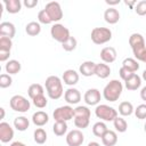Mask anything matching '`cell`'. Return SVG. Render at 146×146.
<instances>
[{
  "instance_id": "obj_1",
  "label": "cell",
  "mask_w": 146,
  "mask_h": 146,
  "mask_svg": "<svg viewBox=\"0 0 146 146\" xmlns=\"http://www.w3.org/2000/svg\"><path fill=\"white\" fill-rule=\"evenodd\" d=\"M129 44L137 60L146 63V46L145 39L140 33H132L129 36Z\"/></svg>"
},
{
  "instance_id": "obj_2",
  "label": "cell",
  "mask_w": 146,
  "mask_h": 146,
  "mask_svg": "<svg viewBox=\"0 0 146 146\" xmlns=\"http://www.w3.org/2000/svg\"><path fill=\"white\" fill-rule=\"evenodd\" d=\"M44 86H46L47 94H48L49 98H51V99H59L63 96V94H64L62 80L57 75L48 76L46 79Z\"/></svg>"
},
{
  "instance_id": "obj_3",
  "label": "cell",
  "mask_w": 146,
  "mask_h": 146,
  "mask_svg": "<svg viewBox=\"0 0 146 146\" xmlns=\"http://www.w3.org/2000/svg\"><path fill=\"white\" fill-rule=\"evenodd\" d=\"M122 90H123L122 82L114 79V80H111L105 86V88L103 90V96L108 102H116L120 98Z\"/></svg>"
},
{
  "instance_id": "obj_4",
  "label": "cell",
  "mask_w": 146,
  "mask_h": 146,
  "mask_svg": "<svg viewBox=\"0 0 146 146\" xmlns=\"http://www.w3.org/2000/svg\"><path fill=\"white\" fill-rule=\"evenodd\" d=\"M90 36L95 44H104L112 39V31L108 27H95L92 29Z\"/></svg>"
},
{
  "instance_id": "obj_5",
  "label": "cell",
  "mask_w": 146,
  "mask_h": 146,
  "mask_svg": "<svg viewBox=\"0 0 146 146\" xmlns=\"http://www.w3.org/2000/svg\"><path fill=\"white\" fill-rule=\"evenodd\" d=\"M95 114L98 119L103 121H114V119L117 116V111L112 106L100 104L97 105V107L95 108Z\"/></svg>"
},
{
  "instance_id": "obj_6",
  "label": "cell",
  "mask_w": 146,
  "mask_h": 146,
  "mask_svg": "<svg viewBox=\"0 0 146 146\" xmlns=\"http://www.w3.org/2000/svg\"><path fill=\"white\" fill-rule=\"evenodd\" d=\"M9 105L10 108L15 112H19V113H25L30 110L31 104L30 100H27V98H25L22 95H15L10 98L9 100Z\"/></svg>"
},
{
  "instance_id": "obj_7",
  "label": "cell",
  "mask_w": 146,
  "mask_h": 146,
  "mask_svg": "<svg viewBox=\"0 0 146 146\" xmlns=\"http://www.w3.org/2000/svg\"><path fill=\"white\" fill-rule=\"evenodd\" d=\"M50 34L52 36V39H55L56 41L60 42V43H64L71 35H70V30L64 26L63 24L60 23H55L51 29H50Z\"/></svg>"
},
{
  "instance_id": "obj_8",
  "label": "cell",
  "mask_w": 146,
  "mask_h": 146,
  "mask_svg": "<svg viewBox=\"0 0 146 146\" xmlns=\"http://www.w3.org/2000/svg\"><path fill=\"white\" fill-rule=\"evenodd\" d=\"M52 116L55 119V121H64L67 122L71 119L74 117V108L71 107L70 105H64V106H59L57 107L54 113Z\"/></svg>"
},
{
  "instance_id": "obj_9",
  "label": "cell",
  "mask_w": 146,
  "mask_h": 146,
  "mask_svg": "<svg viewBox=\"0 0 146 146\" xmlns=\"http://www.w3.org/2000/svg\"><path fill=\"white\" fill-rule=\"evenodd\" d=\"M43 9L47 11L51 22H58L63 18V10H62V7H60L59 2H57V1L48 2Z\"/></svg>"
},
{
  "instance_id": "obj_10",
  "label": "cell",
  "mask_w": 146,
  "mask_h": 146,
  "mask_svg": "<svg viewBox=\"0 0 146 146\" xmlns=\"http://www.w3.org/2000/svg\"><path fill=\"white\" fill-rule=\"evenodd\" d=\"M84 141V136L80 129H73L66 135V144L68 146H81Z\"/></svg>"
},
{
  "instance_id": "obj_11",
  "label": "cell",
  "mask_w": 146,
  "mask_h": 146,
  "mask_svg": "<svg viewBox=\"0 0 146 146\" xmlns=\"http://www.w3.org/2000/svg\"><path fill=\"white\" fill-rule=\"evenodd\" d=\"M84 102L87 105H90V106H94V105H98L99 102H100V91L96 88H91V89H88L84 94V97H83Z\"/></svg>"
},
{
  "instance_id": "obj_12",
  "label": "cell",
  "mask_w": 146,
  "mask_h": 146,
  "mask_svg": "<svg viewBox=\"0 0 146 146\" xmlns=\"http://www.w3.org/2000/svg\"><path fill=\"white\" fill-rule=\"evenodd\" d=\"M14 138V130L7 122L0 123V140L2 143H9Z\"/></svg>"
},
{
  "instance_id": "obj_13",
  "label": "cell",
  "mask_w": 146,
  "mask_h": 146,
  "mask_svg": "<svg viewBox=\"0 0 146 146\" xmlns=\"http://www.w3.org/2000/svg\"><path fill=\"white\" fill-rule=\"evenodd\" d=\"M116 50L114 47H104L100 50V58L104 63L111 64L116 59Z\"/></svg>"
},
{
  "instance_id": "obj_14",
  "label": "cell",
  "mask_w": 146,
  "mask_h": 146,
  "mask_svg": "<svg viewBox=\"0 0 146 146\" xmlns=\"http://www.w3.org/2000/svg\"><path fill=\"white\" fill-rule=\"evenodd\" d=\"M62 78H63V81H64L65 84H67V86H74V84H76L79 82V78L80 76H79V73L76 71L70 68V70L64 71Z\"/></svg>"
},
{
  "instance_id": "obj_15",
  "label": "cell",
  "mask_w": 146,
  "mask_h": 146,
  "mask_svg": "<svg viewBox=\"0 0 146 146\" xmlns=\"http://www.w3.org/2000/svg\"><path fill=\"white\" fill-rule=\"evenodd\" d=\"M64 98L68 104L74 105V104H78L81 100V94L75 88H68L64 94Z\"/></svg>"
},
{
  "instance_id": "obj_16",
  "label": "cell",
  "mask_w": 146,
  "mask_h": 146,
  "mask_svg": "<svg viewBox=\"0 0 146 146\" xmlns=\"http://www.w3.org/2000/svg\"><path fill=\"white\" fill-rule=\"evenodd\" d=\"M16 34V27L10 22H2L0 24V35L13 39Z\"/></svg>"
},
{
  "instance_id": "obj_17",
  "label": "cell",
  "mask_w": 146,
  "mask_h": 146,
  "mask_svg": "<svg viewBox=\"0 0 146 146\" xmlns=\"http://www.w3.org/2000/svg\"><path fill=\"white\" fill-rule=\"evenodd\" d=\"M104 19L108 24H116L120 19V13L117 9L110 7L104 11Z\"/></svg>"
},
{
  "instance_id": "obj_18",
  "label": "cell",
  "mask_w": 146,
  "mask_h": 146,
  "mask_svg": "<svg viewBox=\"0 0 146 146\" xmlns=\"http://www.w3.org/2000/svg\"><path fill=\"white\" fill-rule=\"evenodd\" d=\"M95 70H96V63L91 60H86L79 66V72L83 76H91L95 75Z\"/></svg>"
},
{
  "instance_id": "obj_19",
  "label": "cell",
  "mask_w": 146,
  "mask_h": 146,
  "mask_svg": "<svg viewBox=\"0 0 146 146\" xmlns=\"http://www.w3.org/2000/svg\"><path fill=\"white\" fill-rule=\"evenodd\" d=\"M49 121V115L43 111H38L32 115V122L36 127H43Z\"/></svg>"
},
{
  "instance_id": "obj_20",
  "label": "cell",
  "mask_w": 146,
  "mask_h": 146,
  "mask_svg": "<svg viewBox=\"0 0 146 146\" xmlns=\"http://www.w3.org/2000/svg\"><path fill=\"white\" fill-rule=\"evenodd\" d=\"M124 86L128 90L130 91H133V90H137L140 86H141V78L138 75V74H132L127 81H124Z\"/></svg>"
},
{
  "instance_id": "obj_21",
  "label": "cell",
  "mask_w": 146,
  "mask_h": 146,
  "mask_svg": "<svg viewBox=\"0 0 146 146\" xmlns=\"http://www.w3.org/2000/svg\"><path fill=\"white\" fill-rule=\"evenodd\" d=\"M3 5L9 14H17L21 11L22 8L21 0H3Z\"/></svg>"
},
{
  "instance_id": "obj_22",
  "label": "cell",
  "mask_w": 146,
  "mask_h": 146,
  "mask_svg": "<svg viewBox=\"0 0 146 146\" xmlns=\"http://www.w3.org/2000/svg\"><path fill=\"white\" fill-rule=\"evenodd\" d=\"M111 74V67L106 63H99L96 64V70H95V75H97L100 79H106Z\"/></svg>"
},
{
  "instance_id": "obj_23",
  "label": "cell",
  "mask_w": 146,
  "mask_h": 146,
  "mask_svg": "<svg viewBox=\"0 0 146 146\" xmlns=\"http://www.w3.org/2000/svg\"><path fill=\"white\" fill-rule=\"evenodd\" d=\"M102 143L105 146H114L117 143V135L113 130H107L102 137Z\"/></svg>"
},
{
  "instance_id": "obj_24",
  "label": "cell",
  "mask_w": 146,
  "mask_h": 146,
  "mask_svg": "<svg viewBox=\"0 0 146 146\" xmlns=\"http://www.w3.org/2000/svg\"><path fill=\"white\" fill-rule=\"evenodd\" d=\"M21 68H22V65H21V63L18 62V60H16V59H10V60H8L7 62V64H6V66H5V70H6V72L10 75V74H17L19 71H21Z\"/></svg>"
},
{
  "instance_id": "obj_25",
  "label": "cell",
  "mask_w": 146,
  "mask_h": 146,
  "mask_svg": "<svg viewBox=\"0 0 146 146\" xmlns=\"http://www.w3.org/2000/svg\"><path fill=\"white\" fill-rule=\"evenodd\" d=\"M122 67H124L125 70H128L131 73H135V72H137L139 70V64H138L137 59L128 57L122 62Z\"/></svg>"
},
{
  "instance_id": "obj_26",
  "label": "cell",
  "mask_w": 146,
  "mask_h": 146,
  "mask_svg": "<svg viewBox=\"0 0 146 146\" xmlns=\"http://www.w3.org/2000/svg\"><path fill=\"white\" fill-rule=\"evenodd\" d=\"M30 125V121L26 116H17L14 119V127L18 131H25Z\"/></svg>"
},
{
  "instance_id": "obj_27",
  "label": "cell",
  "mask_w": 146,
  "mask_h": 146,
  "mask_svg": "<svg viewBox=\"0 0 146 146\" xmlns=\"http://www.w3.org/2000/svg\"><path fill=\"white\" fill-rule=\"evenodd\" d=\"M27 94H29V97L31 99L35 98L36 96H40V95H43L44 94V89L43 87L40 84V83H33L27 89Z\"/></svg>"
},
{
  "instance_id": "obj_28",
  "label": "cell",
  "mask_w": 146,
  "mask_h": 146,
  "mask_svg": "<svg viewBox=\"0 0 146 146\" xmlns=\"http://www.w3.org/2000/svg\"><path fill=\"white\" fill-rule=\"evenodd\" d=\"M25 32L31 35V36H35L41 32V25L39 22H30L26 24L25 26Z\"/></svg>"
},
{
  "instance_id": "obj_29",
  "label": "cell",
  "mask_w": 146,
  "mask_h": 146,
  "mask_svg": "<svg viewBox=\"0 0 146 146\" xmlns=\"http://www.w3.org/2000/svg\"><path fill=\"white\" fill-rule=\"evenodd\" d=\"M135 112L133 105L130 102H122L119 105V113L122 116H129Z\"/></svg>"
},
{
  "instance_id": "obj_30",
  "label": "cell",
  "mask_w": 146,
  "mask_h": 146,
  "mask_svg": "<svg viewBox=\"0 0 146 146\" xmlns=\"http://www.w3.org/2000/svg\"><path fill=\"white\" fill-rule=\"evenodd\" d=\"M52 131L56 136H64L67 132V123L64 121H55L52 125Z\"/></svg>"
},
{
  "instance_id": "obj_31",
  "label": "cell",
  "mask_w": 146,
  "mask_h": 146,
  "mask_svg": "<svg viewBox=\"0 0 146 146\" xmlns=\"http://www.w3.org/2000/svg\"><path fill=\"white\" fill-rule=\"evenodd\" d=\"M107 130H108V129H107L106 124H105L104 122H102V121L96 122V123L92 125V133H94L96 137H99V138H102V137L104 136V133H105Z\"/></svg>"
},
{
  "instance_id": "obj_32",
  "label": "cell",
  "mask_w": 146,
  "mask_h": 146,
  "mask_svg": "<svg viewBox=\"0 0 146 146\" xmlns=\"http://www.w3.org/2000/svg\"><path fill=\"white\" fill-rule=\"evenodd\" d=\"M113 124L117 132H125L128 129V123L122 116H116L113 121Z\"/></svg>"
},
{
  "instance_id": "obj_33",
  "label": "cell",
  "mask_w": 146,
  "mask_h": 146,
  "mask_svg": "<svg viewBox=\"0 0 146 146\" xmlns=\"http://www.w3.org/2000/svg\"><path fill=\"white\" fill-rule=\"evenodd\" d=\"M33 137H34V141L39 145H42L46 143L47 140V132L44 129L42 128H38L34 130V133H33Z\"/></svg>"
},
{
  "instance_id": "obj_34",
  "label": "cell",
  "mask_w": 146,
  "mask_h": 146,
  "mask_svg": "<svg viewBox=\"0 0 146 146\" xmlns=\"http://www.w3.org/2000/svg\"><path fill=\"white\" fill-rule=\"evenodd\" d=\"M90 123V117L83 116H74V124L79 129H86Z\"/></svg>"
},
{
  "instance_id": "obj_35",
  "label": "cell",
  "mask_w": 146,
  "mask_h": 146,
  "mask_svg": "<svg viewBox=\"0 0 146 146\" xmlns=\"http://www.w3.org/2000/svg\"><path fill=\"white\" fill-rule=\"evenodd\" d=\"M76 44H78L76 39L74 36H70L64 43H62V47L66 51H72V50H74L76 48Z\"/></svg>"
},
{
  "instance_id": "obj_36",
  "label": "cell",
  "mask_w": 146,
  "mask_h": 146,
  "mask_svg": "<svg viewBox=\"0 0 146 146\" xmlns=\"http://www.w3.org/2000/svg\"><path fill=\"white\" fill-rule=\"evenodd\" d=\"M13 47V41L10 38L7 36H0V50L2 51H10Z\"/></svg>"
},
{
  "instance_id": "obj_37",
  "label": "cell",
  "mask_w": 146,
  "mask_h": 146,
  "mask_svg": "<svg viewBox=\"0 0 146 146\" xmlns=\"http://www.w3.org/2000/svg\"><path fill=\"white\" fill-rule=\"evenodd\" d=\"M91 112L87 106H76L74 108V116H83V117H90Z\"/></svg>"
},
{
  "instance_id": "obj_38",
  "label": "cell",
  "mask_w": 146,
  "mask_h": 146,
  "mask_svg": "<svg viewBox=\"0 0 146 146\" xmlns=\"http://www.w3.org/2000/svg\"><path fill=\"white\" fill-rule=\"evenodd\" d=\"M11 83H13V79L8 73H3L0 75V88L2 89L8 88L11 86Z\"/></svg>"
},
{
  "instance_id": "obj_39",
  "label": "cell",
  "mask_w": 146,
  "mask_h": 146,
  "mask_svg": "<svg viewBox=\"0 0 146 146\" xmlns=\"http://www.w3.org/2000/svg\"><path fill=\"white\" fill-rule=\"evenodd\" d=\"M32 102H33V105H34L35 107H38V108H43V107H46L47 104H48V100H47V98L44 97V95L36 96L35 98L32 99Z\"/></svg>"
},
{
  "instance_id": "obj_40",
  "label": "cell",
  "mask_w": 146,
  "mask_h": 146,
  "mask_svg": "<svg viewBox=\"0 0 146 146\" xmlns=\"http://www.w3.org/2000/svg\"><path fill=\"white\" fill-rule=\"evenodd\" d=\"M135 115L139 120L146 119V104H140L135 108Z\"/></svg>"
},
{
  "instance_id": "obj_41",
  "label": "cell",
  "mask_w": 146,
  "mask_h": 146,
  "mask_svg": "<svg viewBox=\"0 0 146 146\" xmlns=\"http://www.w3.org/2000/svg\"><path fill=\"white\" fill-rule=\"evenodd\" d=\"M133 9H135V11H136L137 15L145 16L146 15V0H141V1L137 2Z\"/></svg>"
},
{
  "instance_id": "obj_42",
  "label": "cell",
  "mask_w": 146,
  "mask_h": 146,
  "mask_svg": "<svg viewBox=\"0 0 146 146\" xmlns=\"http://www.w3.org/2000/svg\"><path fill=\"white\" fill-rule=\"evenodd\" d=\"M38 21H39V23L46 24V25H48V24L51 23V19H50V17L48 16V14H47V11H46L44 9H41V10L38 13Z\"/></svg>"
},
{
  "instance_id": "obj_43",
  "label": "cell",
  "mask_w": 146,
  "mask_h": 146,
  "mask_svg": "<svg viewBox=\"0 0 146 146\" xmlns=\"http://www.w3.org/2000/svg\"><path fill=\"white\" fill-rule=\"evenodd\" d=\"M119 74H120V78L123 80V81H127L132 74H135V73H131V72H129L128 70H125L124 67H121L120 70H119Z\"/></svg>"
},
{
  "instance_id": "obj_44",
  "label": "cell",
  "mask_w": 146,
  "mask_h": 146,
  "mask_svg": "<svg viewBox=\"0 0 146 146\" xmlns=\"http://www.w3.org/2000/svg\"><path fill=\"white\" fill-rule=\"evenodd\" d=\"M23 5L25 7H27V8H33V7H35L38 5V0H24Z\"/></svg>"
},
{
  "instance_id": "obj_45",
  "label": "cell",
  "mask_w": 146,
  "mask_h": 146,
  "mask_svg": "<svg viewBox=\"0 0 146 146\" xmlns=\"http://www.w3.org/2000/svg\"><path fill=\"white\" fill-rule=\"evenodd\" d=\"M9 56H10V51H2V50H0V62L8 60Z\"/></svg>"
},
{
  "instance_id": "obj_46",
  "label": "cell",
  "mask_w": 146,
  "mask_h": 146,
  "mask_svg": "<svg viewBox=\"0 0 146 146\" xmlns=\"http://www.w3.org/2000/svg\"><path fill=\"white\" fill-rule=\"evenodd\" d=\"M140 98H141L144 102H146V86L143 87L141 90H140Z\"/></svg>"
},
{
  "instance_id": "obj_47",
  "label": "cell",
  "mask_w": 146,
  "mask_h": 146,
  "mask_svg": "<svg viewBox=\"0 0 146 146\" xmlns=\"http://www.w3.org/2000/svg\"><path fill=\"white\" fill-rule=\"evenodd\" d=\"M124 3L127 5V6H129L130 8H135V6H136V1H128V0H124Z\"/></svg>"
},
{
  "instance_id": "obj_48",
  "label": "cell",
  "mask_w": 146,
  "mask_h": 146,
  "mask_svg": "<svg viewBox=\"0 0 146 146\" xmlns=\"http://www.w3.org/2000/svg\"><path fill=\"white\" fill-rule=\"evenodd\" d=\"M10 146H26V145L22 141H14V143L10 144Z\"/></svg>"
},
{
  "instance_id": "obj_49",
  "label": "cell",
  "mask_w": 146,
  "mask_h": 146,
  "mask_svg": "<svg viewBox=\"0 0 146 146\" xmlns=\"http://www.w3.org/2000/svg\"><path fill=\"white\" fill-rule=\"evenodd\" d=\"M107 5H112V6H114V5H117V3H120V0H114V1H110V0H106L105 1Z\"/></svg>"
},
{
  "instance_id": "obj_50",
  "label": "cell",
  "mask_w": 146,
  "mask_h": 146,
  "mask_svg": "<svg viewBox=\"0 0 146 146\" xmlns=\"http://www.w3.org/2000/svg\"><path fill=\"white\" fill-rule=\"evenodd\" d=\"M88 146H100L97 141H90L89 144H88Z\"/></svg>"
},
{
  "instance_id": "obj_51",
  "label": "cell",
  "mask_w": 146,
  "mask_h": 146,
  "mask_svg": "<svg viewBox=\"0 0 146 146\" xmlns=\"http://www.w3.org/2000/svg\"><path fill=\"white\" fill-rule=\"evenodd\" d=\"M0 112H1V117H0V119H3V117H5V108L1 107V108H0Z\"/></svg>"
},
{
  "instance_id": "obj_52",
  "label": "cell",
  "mask_w": 146,
  "mask_h": 146,
  "mask_svg": "<svg viewBox=\"0 0 146 146\" xmlns=\"http://www.w3.org/2000/svg\"><path fill=\"white\" fill-rule=\"evenodd\" d=\"M141 78H143V80H145V81H146V70H144L143 74H141Z\"/></svg>"
},
{
  "instance_id": "obj_53",
  "label": "cell",
  "mask_w": 146,
  "mask_h": 146,
  "mask_svg": "<svg viewBox=\"0 0 146 146\" xmlns=\"http://www.w3.org/2000/svg\"><path fill=\"white\" fill-rule=\"evenodd\" d=\"M144 130H145V132H146V123L144 124Z\"/></svg>"
}]
</instances>
